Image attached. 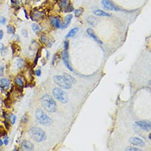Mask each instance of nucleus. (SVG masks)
<instances>
[{
  "label": "nucleus",
  "instance_id": "obj_1",
  "mask_svg": "<svg viewBox=\"0 0 151 151\" xmlns=\"http://www.w3.org/2000/svg\"><path fill=\"white\" fill-rule=\"evenodd\" d=\"M40 103L43 109L49 113H54L57 111V104L55 101L50 95L45 94L40 98Z\"/></svg>",
  "mask_w": 151,
  "mask_h": 151
},
{
  "label": "nucleus",
  "instance_id": "obj_2",
  "mask_svg": "<svg viewBox=\"0 0 151 151\" xmlns=\"http://www.w3.org/2000/svg\"><path fill=\"white\" fill-rule=\"evenodd\" d=\"M29 134L30 137L37 142H41L46 138L45 132L38 127H33L30 129Z\"/></svg>",
  "mask_w": 151,
  "mask_h": 151
},
{
  "label": "nucleus",
  "instance_id": "obj_3",
  "mask_svg": "<svg viewBox=\"0 0 151 151\" xmlns=\"http://www.w3.org/2000/svg\"><path fill=\"white\" fill-rule=\"evenodd\" d=\"M36 118L39 123L44 126L51 125L53 123L52 118L48 116L42 110L38 109L36 110L35 113Z\"/></svg>",
  "mask_w": 151,
  "mask_h": 151
},
{
  "label": "nucleus",
  "instance_id": "obj_4",
  "mask_svg": "<svg viewBox=\"0 0 151 151\" xmlns=\"http://www.w3.org/2000/svg\"><path fill=\"white\" fill-rule=\"evenodd\" d=\"M52 94L56 100H57L60 103L65 104L68 103L69 101L68 95L66 92L63 91L62 89L59 88H54L52 90Z\"/></svg>",
  "mask_w": 151,
  "mask_h": 151
},
{
  "label": "nucleus",
  "instance_id": "obj_5",
  "mask_svg": "<svg viewBox=\"0 0 151 151\" xmlns=\"http://www.w3.org/2000/svg\"><path fill=\"white\" fill-rule=\"evenodd\" d=\"M53 81L56 85L65 90H69L72 87V84L68 82L64 77L60 75H55L53 77Z\"/></svg>",
  "mask_w": 151,
  "mask_h": 151
},
{
  "label": "nucleus",
  "instance_id": "obj_6",
  "mask_svg": "<svg viewBox=\"0 0 151 151\" xmlns=\"http://www.w3.org/2000/svg\"><path fill=\"white\" fill-rule=\"evenodd\" d=\"M61 57L66 67L70 71H73V68L72 67L70 60H69V56L68 50H64V51L62 52L61 53Z\"/></svg>",
  "mask_w": 151,
  "mask_h": 151
},
{
  "label": "nucleus",
  "instance_id": "obj_7",
  "mask_svg": "<svg viewBox=\"0 0 151 151\" xmlns=\"http://www.w3.org/2000/svg\"><path fill=\"white\" fill-rule=\"evenodd\" d=\"M102 4L105 9L110 11H119L118 7L114 5L110 0H102Z\"/></svg>",
  "mask_w": 151,
  "mask_h": 151
},
{
  "label": "nucleus",
  "instance_id": "obj_8",
  "mask_svg": "<svg viewBox=\"0 0 151 151\" xmlns=\"http://www.w3.org/2000/svg\"><path fill=\"white\" fill-rule=\"evenodd\" d=\"M135 123L137 126H139L140 128H141L142 130H145L146 132H149L151 130V123L149 122H148L146 121H136Z\"/></svg>",
  "mask_w": 151,
  "mask_h": 151
},
{
  "label": "nucleus",
  "instance_id": "obj_9",
  "mask_svg": "<svg viewBox=\"0 0 151 151\" xmlns=\"http://www.w3.org/2000/svg\"><path fill=\"white\" fill-rule=\"evenodd\" d=\"M21 148L23 150L32 151L35 148L33 143L27 140H24L21 143Z\"/></svg>",
  "mask_w": 151,
  "mask_h": 151
},
{
  "label": "nucleus",
  "instance_id": "obj_10",
  "mask_svg": "<svg viewBox=\"0 0 151 151\" xmlns=\"http://www.w3.org/2000/svg\"><path fill=\"white\" fill-rule=\"evenodd\" d=\"M129 142L130 144L134 145L136 146H140V147H144L145 143L143 140L137 137H131L129 139Z\"/></svg>",
  "mask_w": 151,
  "mask_h": 151
},
{
  "label": "nucleus",
  "instance_id": "obj_11",
  "mask_svg": "<svg viewBox=\"0 0 151 151\" xmlns=\"http://www.w3.org/2000/svg\"><path fill=\"white\" fill-rule=\"evenodd\" d=\"M87 34L90 36L91 38H93V40L96 41L98 44H103V41L100 40V38H99L97 37V36L95 34V33L94 32V31L93 30H91V29H88L87 30Z\"/></svg>",
  "mask_w": 151,
  "mask_h": 151
},
{
  "label": "nucleus",
  "instance_id": "obj_12",
  "mask_svg": "<svg viewBox=\"0 0 151 151\" xmlns=\"http://www.w3.org/2000/svg\"><path fill=\"white\" fill-rule=\"evenodd\" d=\"M72 17H73V16H72V14L68 15V16L65 17L64 23L60 26V27H61L62 29H66V28L69 26V24H70L71 20H72Z\"/></svg>",
  "mask_w": 151,
  "mask_h": 151
},
{
  "label": "nucleus",
  "instance_id": "obj_13",
  "mask_svg": "<svg viewBox=\"0 0 151 151\" xmlns=\"http://www.w3.org/2000/svg\"><path fill=\"white\" fill-rule=\"evenodd\" d=\"M50 24H51L52 26H55L56 28H57V29L60 28V26H61V24H60V19L57 17H53L52 19L50 20Z\"/></svg>",
  "mask_w": 151,
  "mask_h": 151
},
{
  "label": "nucleus",
  "instance_id": "obj_14",
  "mask_svg": "<svg viewBox=\"0 0 151 151\" xmlns=\"http://www.w3.org/2000/svg\"><path fill=\"white\" fill-rule=\"evenodd\" d=\"M93 14L95 16H101V17H110L111 14L101 10H95L93 11Z\"/></svg>",
  "mask_w": 151,
  "mask_h": 151
},
{
  "label": "nucleus",
  "instance_id": "obj_15",
  "mask_svg": "<svg viewBox=\"0 0 151 151\" xmlns=\"http://www.w3.org/2000/svg\"><path fill=\"white\" fill-rule=\"evenodd\" d=\"M10 81L7 78H2L0 79V85L1 87L4 88H7L10 86Z\"/></svg>",
  "mask_w": 151,
  "mask_h": 151
},
{
  "label": "nucleus",
  "instance_id": "obj_16",
  "mask_svg": "<svg viewBox=\"0 0 151 151\" xmlns=\"http://www.w3.org/2000/svg\"><path fill=\"white\" fill-rule=\"evenodd\" d=\"M87 21L89 24L91 25V26L95 27L96 25L97 24V19L95 17H94V16H89L87 18Z\"/></svg>",
  "mask_w": 151,
  "mask_h": 151
},
{
  "label": "nucleus",
  "instance_id": "obj_17",
  "mask_svg": "<svg viewBox=\"0 0 151 151\" xmlns=\"http://www.w3.org/2000/svg\"><path fill=\"white\" fill-rule=\"evenodd\" d=\"M63 76L69 82H70L71 84H76V80L74 78L73 76H72L70 74L68 73H63Z\"/></svg>",
  "mask_w": 151,
  "mask_h": 151
},
{
  "label": "nucleus",
  "instance_id": "obj_18",
  "mask_svg": "<svg viewBox=\"0 0 151 151\" xmlns=\"http://www.w3.org/2000/svg\"><path fill=\"white\" fill-rule=\"evenodd\" d=\"M78 30H79V28L78 27H75L74 29H72V30H71L67 34V35L66 36V38H74L75 35H76L77 33H78Z\"/></svg>",
  "mask_w": 151,
  "mask_h": 151
},
{
  "label": "nucleus",
  "instance_id": "obj_19",
  "mask_svg": "<svg viewBox=\"0 0 151 151\" xmlns=\"http://www.w3.org/2000/svg\"><path fill=\"white\" fill-rule=\"evenodd\" d=\"M60 57H61V56L58 53H56L55 54L53 55V57L52 58V64L53 66H56V65L59 63V61H60Z\"/></svg>",
  "mask_w": 151,
  "mask_h": 151
},
{
  "label": "nucleus",
  "instance_id": "obj_20",
  "mask_svg": "<svg viewBox=\"0 0 151 151\" xmlns=\"http://www.w3.org/2000/svg\"><path fill=\"white\" fill-rule=\"evenodd\" d=\"M7 32L10 34H14L16 32V29L14 26H11V25H8L7 27Z\"/></svg>",
  "mask_w": 151,
  "mask_h": 151
},
{
  "label": "nucleus",
  "instance_id": "obj_21",
  "mask_svg": "<svg viewBox=\"0 0 151 151\" xmlns=\"http://www.w3.org/2000/svg\"><path fill=\"white\" fill-rule=\"evenodd\" d=\"M15 83L20 87H23L24 85L23 81H22V79H21L20 78H16V79H15Z\"/></svg>",
  "mask_w": 151,
  "mask_h": 151
},
{
  "label": "nucleus",
  "instance_id": "obj_22",
  "mask_svg": "<svg viewBox=\"0 0 151 151\" xmlns=\"http://www.w3.org/2000/svg\"><path fill=\"white\" fill-rule=\"evenodd\" d=\"M83 11H84V8H79L77 9V10H76L75 11V17H79V16L82 14Z\"/></svg>",
  "mask_w": 151,
  "mask_h": 151
},
{
  "label": "nucleus",
  "instance_id": "obj_23",
  "mask_svg": "<svg viewBox=\"0 0 151 151\" xmlns=\"http://www.w3.org/2000/svg\"><path fill=\"white\" fill-rule=\"evenodd\" d=\"M126 151H142V149H139L138 148H135V147H132V146H130V147H127L126 148Z\"/></svg>",
  "mask_w": 151,
  "mask_h": 151
},
{
  "label": "nucleus",
  "instance_id": "obj_24",
  "mask_svg": "<svg viewBox=\"0 0 151 151\" xmlns=\"http://www.w3.org/2000/svg\"><path fill=\"white\" fill-rule=\"evenodd\" d=\"M17 64L18 67H19V68H21L23 67V66H24V61L23 59H21L20 58L18 59L17 61Z\"/></svg>",
  "mask_w": 151,
  "mask_h": 151
},
{
  "label": "nucleus",
  "instance_id": "obj_25",
  "mask_svg": "<svg viewBox=\"0 0 151 151\" xmlns=\"http://www.w3.org/2000/svg\"><path fill=\"white\" fill-rule=\"evenodd\" d=\"M32 28L33 30L35 32H38V30H39V27H38V25H37L36 24H33L32 25Z\"/></svg>",
  "mask_w": 151,
  "mask_h": 151
},
{
  "label": "nucleus",
  "instance_id": "obj_26",
  "mask_svg": "<svg viewBox=\"0 0 151 151\" xmlns=\"http://www.w3.org/2000/svg\"><path fill=\"white\" fill-rule=\"evenodd\" d=\"M40 40L41 41V42L43 43H45L46 41H47V37L45 35H42L41 36V38H40Z\"/></svg>",
  "mask_w": 151,
  "mask_h": 151
},
{
  "label": "nucleus",
  "instance_id": "obj_27",
  "mask_svg": "<svg viewBox=\"0 0 151 151\" xmlns=\"http://www.w3.org/2000/svg\"><path fill=\"white\" fill-rule=\"evenodd\" d=\"M69 41L68 40H65L64 41V48L65 50H68L69 49Z\"/></svg>",
  "mask_w": 151,
  "mask_h": 151
},
{
  "label": "nucleus",
  "instance_id": "obj_28",
  "mask_svg": "<svg viewBox=\"0 0 151 151\" xmlns=\"http://www.w3.org/2000/svg\"><path fill=\"white\" fill-rule=\"evenodd\" d=\"M21 34H22V35L24 37V38H27L28 37L27 32L26 30H23L21 31Z\"/></svg>",
  "mask_w": 151,
  "mask_h": 151
},
{
  "label": "nucleus",
  "instance_id": "obj_29",
  "mask_svg": "<svg viewBox=\"0 0 151 151\" xmlns=\"http://www.w3.org/2000/svg\"><path fill=\"white\" fill-rule=\"evenodd\" d=\"M35 74H36V76H40L41 74V69H37V70L35 71Z\"/></svg>",
  "mask_w": 151,
  "mask_h": 151
},
{
  "label": "nucleus",
  "instance_id": "obj_30",
  "mask_svg": "<svg viewBox=\"0 0 151 151\" xmlns=\"http://www.w3.org/2000/svg\"><path fill=\"white\" fill-rule=\"evenodd\" d=\"M16 120V116L15 115H13L11 117V123L12 124H14Z\"/></svg>",
  "mask_w": 151,
  "mask_h": 151
},
{
  "label": "nucleus",
  "instance_id": "obj_31",
  "mask_svg": "<svg viewBox=\"0 0 151 151\" xmlns=\"http://www.w3.org/2000/svg\"><path fill=\"white\" fill-rule=\"evenodd\" d=\"M4 66H1L0 67V76H2L4 75Z\"/></svg>",
  "mask_w": 151,
  "mask_h": 151
},
{
  "label": "nucleus",
  "instance_id": "obj_32",
  "mask_svg": "<svg viewBox=\"0 0 151 151\" xmlns=\"http://www.w3.org/2000/svg\"><path fill=\"white\" fill-rule=\"evenodd\" d=\"M0 23H1L3 25L5 24V23H6L5 18H4V17H1V19H0Z\"/></svg>",
  "mask_w": 151,
  "mask_h": 151
},
{
  "label": "nucleus",
  "instance_id": "obj_33",
  "mask_svg": "<svg viewBox=\"0 0 151 151\" xmlns=\"http://www.w3.org/2000/svg\"><path fill=\"white\" fill-rule=\"evenodd\" d=\"M66 3H67V1L66 0H63V1L61 2V6L62 7H66Z\"/></svg>",
  "mask_w": 151,
  "mask_h": 151
},
{
  "label": "nucleus",
  "instance_id": "obj_34",
  "mask_svg": "<svg viewBox=\"0 0 151 151\" xmlns=\"http://www.w3.org/2000/svg\"><path fill=\"white\" fill-rule=\"evenodd\" d=\"M4 44L2 43H0V52H2L3 50H4Z\"/></svg>",
  "mask_w": 151,
  "mask_h": 151
},
{
  "label": "nucleus",
  "instance_id": "obj_35",
  "mask_svg": "<svg viewBox=\"0 0 151 151\" xmlns=\"http://www.w3.org/2000/svg\"><path fill=\"white\" fill-rule=\"evenodd\" d=\"M3 36H4V32H3L2 30H0V40L2 39Z\"/></svg>",
  "mask_w": 151,
  "mask_h": 151
},
{
  "label": "nucleus",
  "instance_id": "obj_36",
  "mask_svg": "<svg viewBox=\"0 0 151 151\" xmlns=\"http://www.w3.org/2000/svg\"><path fill=\"white\" fill-rule=\"evenodd\" d=\"M3 143H4V144H5V145H8V137H6V138L5 139V140H4V142H3Z\"/></svg>",
  "mask_w": 151,
  "mask_h": 151
},
{
  "label": "nucleus",
  "instance_id": "obj_37",
  "mask_svg": "<svg viewBox=\"0 0 151 151\" xmlns=\"http://www.w3.org/2000/svg\"><path fill=\"white\" fill-rule=\"evenodd\" d=\"M4 123H5V126H6V127H7V129H8V127H9V125H8V123H7V121H4Z\"/></svg>",
  "mask_w": 151,
  "mask_h": 151
},
{
  "label": "nucleus",
  "instance_id": "obj_38",
  "mask_svg": "<svg viewBox=\"0 0 151 151\" xmlns=\"http://www.w3.org/2000/svg\"><path fill=\"white\" fill-rule=\"evenodd\" d=\"M49 52L46 51V58L49 59Z\"/></svg>",
  "mask_w": 151,
  "mask_h": 151
},
{
  "label": "nucleus",
  "instance_id": "obj_39",
  "mask_svg": "<svg viewBox=\"0 0 151 151\" xmlns=\"http://www.w3.org/2000/svg\"><path fill=\"white\" fill-rule=\"evenodd\" d=\"M2 145H3V142L2 141V140L0 139V146H2Z\"/></svg>",
  "mask_w": 151,
  "mask_h": 151
},
{
  "label": "nucleus",
  "instance_id": "obj_40",
  "mask_svg": "<svg viewBox=\"0 0 151 151\" xmlns=\"http://www.w3.org/2000/svg\"><path fill=\"white\" fill-rule=\"evenodd\" d=\"M148 137H149V139H151V133H149V136H148Z\"/></svg>",
  "mask_w": 151,
  "mask_h": 151
}]
</instances>
